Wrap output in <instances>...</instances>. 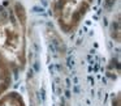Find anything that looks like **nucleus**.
<instances>
[{"mask_svg":"<svg viewBox=\"0 0 121 106\" xmlns=\"http://www.w3.org/2000/svg\"><path fill=\"white\" fill-rule=\"evenodd\" d=\"M0 55L11 67L22 68L26 63V12L20 3L0 13Z\"/></svg>","mask_w":121,"mask_h":106,"instance_id":"nucleus-1","label":"nucleus"},{"mask_svg":"<svg viewBox=\"0 0 121 106\" xmlns=\"http://www.w3.org/2000/svg\"><path fill=\"white\" fill-rule=\"evenodd\" d=\"M92 0H53L52 13L63 33L74 32L86 17Z\"/></svg>","mask_w":121,"mask_h":106,"instance_id":"nucleus-2","label":"nucleus"},{"mask_svg":"<svg viewBox=\"0 0 121 106\" xmlns=\"http://www.w3.org/2000/svg\"><path fill=\"white\" fill-rule=\"evenodd\" d=\"M11 82H12V67L0 55V100L5 93H8Z\"/></svg>","mask_w":121,"mask_h":106,"instance_id":"nucleus-3","label":"nucleus"},{"mask_svg":"<svg viewBox=\"0 0 121 106\" xmlns=\"http://www.w3.org/2000/svg\"><path fill=\"white\" fill-rule=\"evenodd\" d=\"M0 106H26L18 93H5L0 100Z\"/></svg>","mask_w":121,"mask_h":106,"instance_id":"nucleus-4","label":"nucleus"}]
</instances>
